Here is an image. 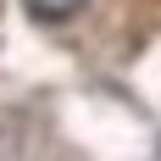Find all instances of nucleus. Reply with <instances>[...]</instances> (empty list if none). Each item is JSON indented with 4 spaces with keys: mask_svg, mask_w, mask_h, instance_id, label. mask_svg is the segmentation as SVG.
Listing matches in <instances>:
<instances>
[{
    "mask_svg": "<svg viewBox=\"0 0 161 161\" xmlns=\"http://www.w3.org/2000/svg\"><path fill=\"white\" fill-rule=\"evenodd\" d=\"M83 0H28V11L33 17H45V22H61V17H72Z\"/></svg>",
    "mask_w": 161,
    "mask_h": 161,
    "instance_id": "obj_1",
    "label": "nucleus"
}]
</instances>
